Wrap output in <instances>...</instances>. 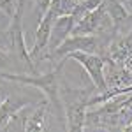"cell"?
Masks as SVG:
<instances>
[{
	"mask_svg": "<svg viewBox=\"0 0 132 132\" xmlns=\"http://www.w3.org/2000/svg\"><path fill=\"white\" fill-rule=\"evenodd\" d=\"M101 104V108L86 113L85 129L88 127L101 132H123L132 122V93L116 95Z\"/></svg>",
	"mask_w": 132,
	"mask_h": 132,
	"instance_id": "cell-1",
	"label": "cell"
},
{
	"mask_svg": "<svg viewBox=\"0 0 132 132\" xmlns=\"http://www.w3.org/2000/svg\"><path fill=\"white\" fill-rule=\"evenodd\" d=\"M67 60H62L56 63V67L50 72L44 74H12V72H2L0 71V78L5 81L20 83V85H27V86H34L37 90L42 92V95L46 97V101L50 104L51 111L58 116V120H63V104H62L60 90H62V76H63V65Z\"/></svg>",
	"mask_w": 132,
	"mask_h": 132,
	"instance_id": "cell-2",
	"label": "cell"
},
{
	"mask_svg": "<svg viewBox=\"0 0 132 132\" xmlns=\"http://www.w3.org/2000/svg\"><path fill=\"white\" fill-rule=\"evenodd\" d=\"M63 104V122L67 132H85L86 109L92 99L90 88H74L69 83H62L60 90Z\"/></svg>",
	"mask_w": 132,
	"mask_h": 132,
	"instance_id": "cell-3",
	"label": "cell"
},
{
	"mask_svg": "<svg viewBox=\"0 0 132 132\" xmlns=\"http://www.w3.org/2000/svg\"><path fill=\"white\" fill-rule=\"evenodd\" d=\"M72 35H95L111 42L116 37V28L104 5L93 9L76 23Z\"/></svg>",
	"mask_w": 132,
	"mask_h": 132,
	"instance_id": "cell-4",
	"label": "cell"
},
{
	"mask_svg": "<svg viewBox=\"0 0 132 132\" xmlns=\"http://www.w3.org/2000/svg\"><path fill=\"white\" fill-rule=\"evenodd\" d=\"M108 46H109V41H106L102 37H95V35H69L56 50L50 51L44 58L62 62V60H65V56L71 55L72 51H85V53H93V55H102L104 56Z\"/></svg>",
	"mask_w": 132,
	"mask_h": 132,
	"instance_id": "cell-5",
	"label": "cell"
},
{
	"mask_svg": "<svg viewBox=\"0 0 132 132\" xmlns=\"http://www.w3.org/2000/svg\"><path fill=\"white\" fill-rule=\"evenodd\" d=\"M65 60H76L83 65V69L90 76L95 90L104 93L106 88V79H104V65H106V56L102 55H93V53H85V51H72L71 55L65 56Z\"/></svg>",
	"mask_w": 132,
	"mask_h": 132,
	"instance_id": "cell-6",
	"label": "cell"
},
{
	"mask_svg": "<svg viewBox=\"0 0 132 132\" xmlns=\"http://www.w3.org/2000/svg\"><path fill=\"white\" fill-rule=\"evenodd\" d=\"M104 56L118 65H123L127 71L132 72V30L123 35H116L109 42Z\"/></svg>",
	"mask_w": 132,
	"mask_h": 132,
	"instance_id": "cell-7",
	"label": "cell"
},
{
	"mask_svg": "<svg viewBox=\"0 0 132 132\" xmlns=\"http://www.w3.org/2000/svg\"><path fill=\"white\" fill-rule=\"evenodd\" d=\"M55 14L51 12L50 9L46 11L39 20V25H37V30H35V35H34V46L30 50V56L34 60V56H41L42 51L48 50V44H50L51 39V30H53V23H55Z\"/></svg>",
	"mask_w": 132,
	"mask_h": 132,
	"instance_id": "cell-8",
	"label": "cell"
},
{
	"mask_svg": "<svg viewBox=\"0 0 132 132\" xmlns=\"http://www.w3.org/2000/svg\"><path fill=\"white\" fill-rule=\"evenodd\" d=\"M50 104L48 101L41 102L34 108V111L25 114V109L21 113L23 116V132H48L50 130V123H48V118H50Z\"/></svg>",
	"mask_w": 132,
	"mask_h": 132,
	"instance_id": "cell-9",
	"label": "cell"
},
{
	"mask_svg": "<svg viewBox=\"0 0 132 132\" xmlns=\"http://www.w3.org/2000/svg\"><path fill=\"white\" fill-rule=\"evenodd\" d=\"M104 79H106V88L109 90H120L125 86L132 85V72L127 71L123 65H118L114 62L106 58V65H104Z\"/></svg>",
	"mask_w": 132,
	"mask_h": 132,
	"instance_id": "cell-10",
	"label": "cell"
},
{
	"mask_svg": "<svg viewBox=\"0 0 132 132\" xmlns=\"http://www.w3.org/2000/svg\"><path fill=\"white\" fill-rule=\"evenodd\" d=\"M30 99H20V97H5L0 101V132H5L7 127L14 118H18L27 106H30Z\"/></svg>",
	"mask_w": 132,
	"mask_h": 132,
	"instance_id": "cell-11",
	"label": "cell"
},
{
	"mask_svg": "<svg viewBox=\"0 0 132 132\" xmlns=\"http://www.w3.org/2000/svg\"><path fill=\"white\" fill-rule=\"evenodd\" d=\"M78 20L74 16H62V18H56L55 23H53V30H51V39H50V44H48V53L53 50H56L62 42L65 41L69 35H72V30L76 27ZM46 53V55H48Z\"/></svg>",
	"mask_w": 132,
	"mask_h": 132,
	"instance_id": "cell-12",
	"label": "cell"
},
{
	"mask_svg": "<svg viewBox=\"0 0 132 132\" xmlns=\"http://www.w3.org/2000/svg\"><path fill=\"white\" fill-rule=\"evenodd\" d=\"M76 5H78L76 0H51L50 11L55 14V18H62V16H71Z\"/></svg>",
	"mask_w": 132,
	"mask_h": 132,
	"instance_id": "cell-13",
	"label": "cell"
},
{
	"mask_svg": "<svg viewBox=\"0 0 132 132\" xmlns=\"http://www.w3.org/2000/svg\"><path fill=\"white\" fill-rule=\"evenodd\" d=\"M11 58H12V56H11L9 51L0 50V71H4V69H11V67L14 65Z\"/></svg>",
	"mask_w": 132,
	"mask_h": 132,
	"instance_id": "cell-14",
	"label": "cell"
},
{
	"mask_svg": "<svg viewBox=\"0 0 132 132\" xmlns=\"http://www.w3.org/2000/svg\"><path fill=\"white\" fill-rule=\"evenodd\" d=\"M120 2H122L123 7L127 9V12H129V14H132V0H120Z\"/></svg>",
	"mask_w": 132,
	"mask_h": 132,
	"instance_id": "cell-15",
	"label": "cell"
},
{
	"mask_svg": "<svg viewBox=\"0 0 132 132\" xmlns=\"http://www.w3.org/2000/svg\"><path fill=\"white\" fill-rule=\"evenodd\" d=\"M123 132H132V122L129 123V125H127V127H125V130Z\"/></svg>",
	"mask_w": 132,
	"mask_h": 132,
	"instance_id": "cell-16",
	"label": "cell"
},
{
	"mask_svg": "<svg viewBox=\"0 0 132 132\" xmlns=\"http://www.w3.org/2000/svg\"><path fill=\"white\" fill-rule=\"evenodd\" d=\"M79 2H83V0H76V4H79Z\"/></svg>",
	"mask_w": 132,
	"mask_h": 132,
	"instance_id": "cell-17",
	"label": "cell"
}]
</instances>
